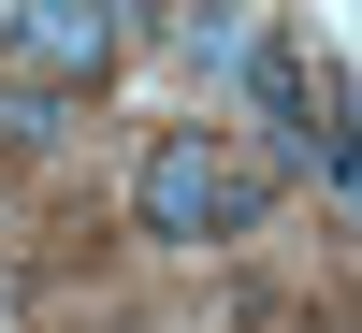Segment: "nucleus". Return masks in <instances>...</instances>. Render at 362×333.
<instances>
[{"mask_svg": "<svg viewBox=\"0 0 362 333\" xmlns=\"http://www.w3.org/2000/svg\"><path fill=\"white\" fill-rule=\"evenodd\" d=\"M261 203H276V174L232 131H160L131 218H145V247H232V232H261Z\"/></svg>", "mask_w": 362, "mask_h": 333, "instance_id": "obj_1", "label": "nucleus"}, {"mask_svg": "<svg viewBox=\"0 0 362 333\" xmlns=\"http://www.w3.org/2000/svg\"><path fill=\"white\" fill-rule=\"evenodd\" d=\"M116 58H131V0H15L0 15V73L58 87V102H87Z\"/></svg>", "mask_w": 362, "mask_h": 333, "instance_id": "obj_2", "label": "nucleus"}, {"mask_svg": "<svg viewBox=\"0 0 362 333\" xmlns=\"http://www.w3.org/2000/svg\"><path fill=\"white\" fill-rule=\"evenodd\" d=\"M232 87H247V102L276 116V145H290V160H305V174H319L334 203H348V174H362V145H348V116H334V102L305 87V44H276V29H261V44H247V73H232Z\"/></svg>", "mask_w": 362, "mask_h": 333, "instance_id": "obj_3", "label": "nucleus"}, {"mask_svg": "<svg viewBox=\"0 0 362 333\" xmlns=\"http://www.w3.org/2000/svg\"><path fill=\"white\" fill-rule=\"evenodd\" d=\"M160 44L189 58V73H247V44H261V15H232V0H189V15H160Z\"/></svg>", "mask_w": 362, "mask_h": 333, "instance_id": "obj_4", "label": "nucleus"}, {"mask_svg": "<svg viewBox=\"0 0 362 333\" xmlns=\"http://www.w3.org/2000/svg\"><path fill=\"white\" fill-rule=\"evenodd\" d=\"M58 131H73V102L29 87V73H0V145H58Z\"/></svg>", "mask_w": 362, "mask_h": 333, "instance_id": "obj_5", "label": "nucleus"}]
</instances>
